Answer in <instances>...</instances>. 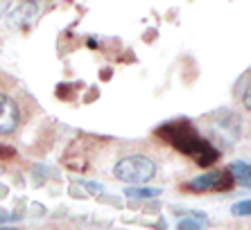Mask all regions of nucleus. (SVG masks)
Masks as SVG:
<instances>
[{
	"label": "nucleus",
	"mask_w": 251,
	"mask_h": 230,
	"mask_svg": "<svg viewBox=\"0 0 251 230\" xmlns=\"http://www.w3.org/2000/svg\"><path fill=\"white\" fill-rule=\"evenodd\" d=\"M161 133H165L176 149L183 151V154L190 156V158H195V162H199V165H210V162L217 161V156H220V151H217L213 144L201 140L197 133L190 127H186V124H172V127H168Z\"/></svg>",
	"instance_id": "obj_1"
},
{
	"label": "nucleus",
	"mask_w": 251,
	"mask_h": 230,
	"mask_svg": "<svg viewBox=\"0 0 251 230\" xmlns=\"http://www.w3.org/2000/svg\"><path fill=\"white\" fill-rule=\"evenodd\" d=\"M113 174H116V179L123 181V183L145 185L147 181L154 179L156 165H154L152 158L134 154V156H125V158H120V161L116 162V167H113Z\"/></svg>",
	"instance_id": "obj_2"
},
{
	"label": "nucleus",
	"mask_w": 251,
	"mask_h": 230,
	"mask_svg": "<svg viewBox=\"0 0 251 230\" xmlns=\"http://www.w3.org/2000/svg\"><path fill=\"white\" fill-rule=\"evenodd\" d=\"M18 122H21V113H18L16 102L0 92V136L16 131Z\"/></svg>",
	"instance_id": "obj_3"
},
{
	"label": "nucleus",
	"mask_w": 251,
	"mask_h": 230,
	"mask_svg": "<svg viewBox=\"0 0 251 230\" xmlns=\"http://www.w3.org/2000/svg\"><path fill=\"white\" fill-rule=\"evenodd\" d=\"M233 179H228L224 172H206L201 174V176H197V179H193L190 183H188V187L190 190H197V192H210V190H224V187H228V183H231Z\"/></svg>",
	"instance_id": "obj_4"
},
{
	"label": "nucleus",
	"mask_w": 251,
	"mask_h": 230,
	"mask_svg": "<svg viewBox=\"0 0 251 230\" xmlns=\"http://www.w3.org/2000/svg\"><path fill=\"white\" fill-rule=\"evenodd\" d=\"M231 176H233L235 183L245 185V187H251V165L249 162H242V161L233 162V165H231Z\"/></svg>",
	"instance_id": "obj_5"
},
{
	"label": "nucleus",
	"mask_w": 251,
	"mask_h": 230,
	"mask_svg": "<svg viewBox=\"0 0 251 230\" xmlns=\"http://www.w3.org/2000/svg\"><path fill=\"white\" fill-rule=\"evenodd\" d=\"M206 226V217L201 212L195 214V217H183L179 224H176V228L179 230H201Z\"/></svg>",
	"instance_id": "obj_6"
},
{
	"label": "nucleus",
	"mask_w": 251,
	"mask_h": 230,
	"mask_svg": "<svg viewBox=\"0 0 251 230\" xmlns=\"http://www.w3.org/2000/svg\"><path fill=\"white\" fill-rule=\"evenodd\" d=\"M125 194L131 196V199H154V196L161 194V190H156V187H127L125 190Z\"/></svg>",
	"instance_id": "obj_7"
},
{
	"label": "nucleus",
	"mask_w": 251,
	"mask_h": 230,
	"mask_svg": "<svg viewBox=\"0 0 251 230\" xmlns=\"http://www.w3.org/2000/svg\"><path fill=\"white\" fill-rule=\"evenodd\" d=\"M231 212H233L235 217H251V199L235 203V206L231 207Z\"/></svg>",
	"instance_id": "obj_8"
},
{
	"label": "nucleus",
	"mask_w": 251,
	"mask_h": 230,
	"mask_svg": "<svg viewBox=\"0 0 251 230\" xmlns=\"http://www.w3.org/2000/svg\"><path fill=\"white\" fill-rule=\"evenodd\" d=\"M9 5H12V0H0V16L9 9Z\"/></svg>",
	"instance_id": "obj_9"
},
{
	"label": "nucleus",
	"mask_w": 251,
	"mask_h": 230,
	"mask_svg": "<svg viewBox=\"0 0 251 230\" xmlns=\"http://www.w3.org/2000/svg\"><path fill=\"white\" fill-rule=\"evenodd\" d=\"M245 104H247V109H251V88L247 91V95H245Z\"/></svg>",
	"instance_id": "obj_10"
},
{
	"label": "nucleus",
	"mask_w": 251,
	"mask_h": 230,
	"mask_svg": "<svg viewBox=\"0 0 251 230\" xmlns=\"http://www.w3.org/2000/svg\"><path fill=\"white\" fill-rule=\"evenodd\" d=\"M0 230H18V228H7V226H0Z\"/></svg>",
	"instance_id": "obj_11"
},
{
	"label": "nucleus",
	"mask_w": 251,
	"mask_h": 230,
	"mask_svg": "<svg viewBox=\"0 0 251 230\" xmlns=\"http://www.w3.org/2000/svg\"><path fill=\"white\" fill-rule=\"evenodd\" d=\"M27 2H34V0H27Z\"/></svg>",
	"instance_id": "obj_12"
}]
</instances>
